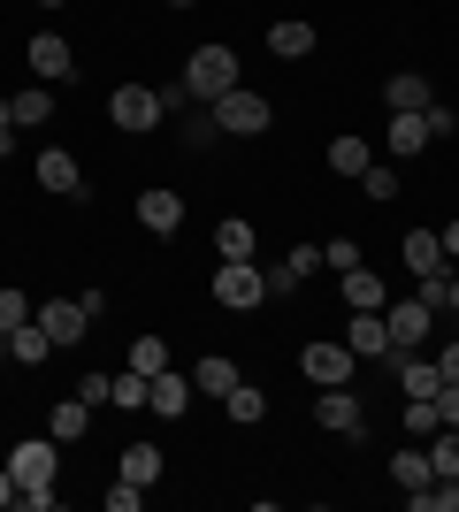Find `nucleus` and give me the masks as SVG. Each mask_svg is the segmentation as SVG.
<instances>
[{
	"instance_id": "obj_1",
	"label": "nucleus",
	"mask_w": 459,
	"mask_h": 512,
	"mask_svg": "<svg viewBox=\"0 0 459 512\" xmlns=\"http://www.w3.org/2000/svg\"><path fill=\"white\" fill-rule=\"evenodd\" d=\"M108 123L131 130V138H146V130L169 123V107H161V85H115L108 92Z\"/></svg>"
},
{
	"instance_id": "obj_2",
	"label": "nucleus",
	"mask_w": 459,
	"mask_h": 512,
	"mask_svg": "<svg viewBox=\"0 0 459 512\" xmlns=\"http://www.w3.org/2000/svg\"><path fill=\"white\" fill-rule=\"evenodd\" d=\"M230 85H238V54H230V46H192V62H184V92L215 107Z\"/></svg>"
},
{
	"instance_id": "obj_3",
	"label": "nucleus",
	"mask_w": 459,
	"mask_h": 512,
	"mask_svg": "<svg viewBox=\"0 0 459 512\" xmlns=\"http://www.w3.org/2000/svg\"><path fill=\"white\" fill-rule=\"evenodd\" d=\"M268 123H276V107H268L253 85H230V92L215 100V130H230V138H261Z\"/></svg>"
},
{
	"instance_id": "obj_4",
	"label": "nucleus",
	"mask_w": 459,
	"mask_h": 512,
	"mask_svg": "<svg viewBox=\"0 0 459 512\" xmlns=\"http://www.w3.org/2000/svg\"><path fill=\"white\" fill-rule=\"evenodd\" d=\"M261 299H268V276L253 268V260H222V268H215V306H230V314H253Z\"/></svg>"
},
{
	"instance_id": "obj_5",
	"label": "nucleus",
	"mask_w": 459,
	"mask_h": 512,
	"mask_svg": "<svg viewBox=\"0 0 459 512\" xmlns=\"http://www.w3.org/2000/svg\"><path fill=\"white\" fill-rule=\"evenodd\" d=\"M352 367H360V360H352V344H337V337H314V344L299 352V375H306L314 390H337V383H352Z\"/></svg>"
},
{
	"instance_id": "obj_6",
	"label": "nucleus",
	"mask_w": 459,
	"mask_h": 512,
	"mask_svg": "<svg viewBox=\"0 0 459 512\" xmlns=\"http://www.w3.org/2000/svg\"><path fill=\"white\" fill-rule=\"evenodd\" d=\"M383 329H391V352H421V344H429V329H437V306L414 291L406 306H383Z\"/></svg>"
},
{
	"instance_id": "obj_7",
	"label": "nucleus",
	"mask_w": 459,
	"mask_h": 512,
	"mask_svg": "<svg viewBox=\"0 0 459 512\" xmlns=\"http://www.w3.org/2000/svg\"><path fill=\"white\" fill-rule=\"evenodd\" d=\"M8 474H16L23 490H54V474H62V459H54V436H31V444L8 451Z\"/></svg>"
},
{
	"instance_id": "obj_8",
	"label": "nucleus",
	"mask_w": 459,
	"mask_h": 512,
	"mask_svg": "<svg viewBox=\"0 0 459 512\" xmlns=\"http://www.w3.org/2000/svg\"><path fill=\"white\" fill-rule=\"evenodd\" d=\"M314 421H322L329 436H352V444H360V436H368V413H360V398H352V383L322 390V398H314Z\"/></svg>"
},
{
	"instance_id": "obj_9",
	"label": "nucleus",
	"mask_w": 459,
	"mask_h": 512,
	"mask_svg": "<svg viewBox=\"0 0 459 512\" xmlns=\"http://www.w3.org/2000/svg\"><path fill=\"white\" fill-rule=\"evenodd\" d=\"M39 184L54 199H85V169H77V153H69V146H39Z\"/></svg>"
},
{
	"instance_id": "obj_10",
	"label": "nucleus",
	"mask_w": 459,
	"mask_h": 512,
	"mask_svg": "<svg viewBox=\"0 0 459 512\" xmlns=\"http://www.w3.org/2000/svg\"><path fill=\"white\" fill-rule=\"evenodd\" d=\"M39 329L54 337V352H69V344H85V329H92V314L77 299H46L39 306Z\"/></svg>"
},
{
	"instance_id": "obj_11",
	"label": "nucleus",
	"mask_w": 459,
	"mask_h": 512,
	"mask_svg": "<svg viewBox=\"0 0 459 512\" xmlns=\"http://www.w3.org/2000/svg\"><path fill=\"white\" fill-rule=\"evenodd\" d=\"M23 62H31V77H39V85H62L69 69H77V54H69V39H54V31H39V39L23 46Z\"/></svg>"
},
{
	"instance_id": "obj_12",
	"label": "nucleus",
	"mask_w": 459,
	"mask_h": 512,
	"mask_svg": "<svg viewBox=\"0 0 459 512\" xmlns=\"http://www.w3.org/2000/svg\"><path fill=\"white\" fill-rule=\"evenodd\" d=\"M398 260H406L414 276H452V260H444V237H437V230H406V237H398Z\"/></svg>"
},
{
	"instance_id": "obj_13",
	"label": "nucleus",
	"mask_w": 459,
	"mask_h": 512,
	"mask_svg": "<svg viewBox=\"0 0 459 512\" xmlns=\"http://www.w3.org/2000/svg\"><path fill=\"white\" fill-rule=\"evenodd\" d=\"M383 100H391V115H429V107H437V92H429V77H421V69H398V77H383Z\"/></svg>"
},
{
	"instance_id": "obj_14",
	"label": "nucleus",
	"mask_w": 459,
	"mask_h": 512,
	"mask_svg": "<svg viewBox=\"0 0 459 512\" xmlns=\"http://www.w3.org/2000/svg\"><path fill=\"white\" fill-rule=\"evenodd\" d=\"M138 222H146L153 237H176L184 230V199H176L169 184H153V192H138Z\"/></svg>"
},
{
	"instance_id": "obj_15",
	"label": "nucleus",
	"mask_w": 459,
	"mask_h": 512,
	"mask_svg": "<svg viewBox=\"0 0 459 512\" xmlns=\"http://www.w3.org/2000/svg\"><path fill=\"white\" fill-rule=\"evenodd\" d=\"M421 146H437V138H429V115H391V130H383V153H391V161H414Z\"/></svg>"
},
{
	"instance_id": "obj_16",
	"label": "nucleus",
	"mask_w": 459,
	"mask_h": 512,
	"mask_svg": "<svg viewBox=\"0 0 459 512\" xmlns=\"http://www.w3.org/2000/svg\"><path fill=\"white\" fill-rule=\"evenodd\" d=\"M345 306H352V314H383V306H391V291H383V276H375L368 260L345 268Z\"/></svg>"
},
{
	"instance_id": "obj_17",
	"label": "nucleus",
	"mask_w": 459,
	"mask_h": 512,
	"mask_svg": "<svg viewBox=\"0 0 459 512\" xmlns=\"http://www.w3.org/2000/svg\"><path fill=\"white\" fill-rule=\"evenodd\" d=\"M352 360H391V329H383V314H352Z\"/></svg>"
},
{
	"instance_id": "obj_18",
	"label": "nucleus",
	"mask_w": 459,
	"mask_h": 512,
	"mask_svg": "<svg viewBox=\"0 0 459 512\" xmlns=\"http://www.w3.org/2000/svg\"><path fill=\"white\" fill-rule=\"evenodd\" d=\"M268 54H276V62H299V54H314V23H299V16L268 23Z\"/></svg>"
},
{
	"instance_id": "obj_19",
	"label": "nucleus",
	"mask_w": 459,
	"mask_h": 512,
	"mask_svg": "<svg viewBox=\"0 0 459 512\" xmlns=\"http://www.w3.org/2000/svg\"><path fill=\"white\" fill-rule=\"evenodd\" d=\"M184 406H192V383L161 367V375H153V390H146V413H161V421H176V413H184Z\"/></svg>"
},
{
	"instance_id": "obj_20",
	"label": "nucleus",
	"mask_w": 459,
	"mask_h": 512,
	"mask_svg": "<svg viewBox=\"0 0 459 512\" xmlns=\"http://www.w3.org/2000/svg\"><path fill=\"white\" fill-rule=\"evenodd\" d=\"M391 482H398L406 497L429 490V482H437V467H429V444H406V451H398V459H391Z\"/></svg>"
},
{
	"instance_id": "obj_21",
	"label": "nucleus",
	"mask_w": 459,
	"mask_h": 512,
	"mask_svg": "<svg viewBox=\"0 0 459 512\" xmlns=\"http://www.w3.org/2000/svg\"><path fill=\"white\" fill-rule=\"evenodd\" d=\"M238 383H245V375H238L230 360H222V352H207V360L192 367V390H199V398H230Z\"/></svg>"
},
{
	"instance_id": "obj_22",
	"label": "nucleus",
	"mask_w": 459,
	"mask_h": 512,
	"mask_svg": "<svg viewBox=\"0 0 459 512\" xmlns=\"http://www.w3.org/2000/svg\"><path fill=\"white\" fill-rule=\"evenodd\" d=\"M391 375H398V390H406V398H437V367H421L414 352H391Z\"/></svg>"
},
{
	"instance_id": "obj_23",
	"label": "nucleus",
	"mask_w": 459,
	"mask_h": 512,
	"mask_svg": "<svg viewBox=\"0 0 459 512\" xmlns=\"http://www.w3.org/2000/svg\"><path fill=\"white\" fill-rule=\"evenodd\" d=\"M0 344H8V360H23V367H39L46 352H54V337H46V329H39V314L23 321V329H8V337H0Z\"/></svg>"
},
{
	"instance_id": "obj_24",
	"label": "nucleus",
	"mask_w": 459,
	"mask_h": 512,
	"mask_svg": "<svg viewBox=\"0 0 459 512\" xmlns=\"http://www.w3.org/2000/svg\"><path fill=\"white\" fill-rule=\"evenodd\" d=\"M314 268H322V245H291V253H284V268L268 276V291H299V283L314 276Z\"/></svg>"
},
{
	"instance_id": "obj_25",
	"label": "nucleus",
	"mask_w": 459,
	"mask_h": 512,
	"mask_svg": "<svg viewBox=\"0 0 459 512\" xmlns=\"http://www.w3.org/2000/svg\"><path fill=\"white\" fill-rule=\"evenodd\" d=\"M368 161H375V146L360 138V130H345V138H329V169H337V176H360Z\"/></svg>"
},
{
	"instance_id": "obj_26",
	"label": "nucleus",
	"mask_w": 459,
	"mask_h": 512,
	"mask_svg": "<svg viewBox=\"0 0 459 512\" xmlns=\"http://www.w3.org/2000/svg\"><path fill=\"white\" fill-rule=\"evenodd\" d=\"M215 253H222V260H253V253H261V237H253V222H245V214H230V222L215 230Z\"/></svg>"
},
{
	"instance_id": "obj_27",
	"label": "nucleus",
	"mask_w": 459,
	"mask_h": 512,
	"mask_svg": "<svg viewBox=\"0 0 459 512\" xmlns=\"http://www.w3.org/2000/svg\"><path fill=\"white\" fill-rule=\"evenodd\" d=\"M85 428H92V406H85V398H62V406H54V421H46V436H54V444H77Z\"/></svg>"
},
{
	"instance_id": "obj_28",
	"label": "nucleus",
	"mask_w": 459,
	"mask_h": 512,
	"mask_svg": "<svg viewBox=\"0 0 459 512\" xmlns=\"http://www.w3.org/2000/svg\"><path fill=\"white\" fill-rule=\"evenodd\" d=\"M146 390H153V375H138V367H123V375H115V383H108V406H115V413H138V406H146Z\"/></svg>"
},
{
	"instance_id": "obj_29",
	"label": "nucleus",
	"mask_w": 459,
	"mask_h": 512,
	"mask_svg": "<svg viewBox=\"0 0 459 512\" xmlns=\"http://www.w3.org/2000/svg\"><path fill=\"white\" fill-rule=\"evenodd\" d=\"M123 482L153 490V482H161V451H153V444H131V451H123Z\"/></svg>"
},
{
	"instance_id": "obj_30",
	"label": "nucleus",
	"mask_w": 459,
	"mask_h": 512,
	"mask_svg": "<svg viewBox=\"0 0 459 512\" xmlns=\"http://www.w3.org/2000/svg\"><path fill=\"white\" fill-rule=\"evenodd\" d=\"M429 467H437V482H459V428L429 436Z\"/></svg>"
},
{
	"instance_id": "obj_31",
	"label": "nucleus",
	"mask_w": 459,
	"mask_h": 512,
	"mask_svg": "<svg viewBox=\"0 0 459 512\" xmlns=\"http://www.w3.org/2000/svg\"><path fill=\"white\" fill-rule=\"evenodd\" d=\"M222 406H230V421H245V428H253V421H268V398H261L253 383H238L230 398H222Z\"/></svg>"
},
{
	"instance_id": "obj_32",
	"label": "nucleus",
	"mask_w": 459,
	"mask_h": 512,
	"mask_svg": "<svg viewBox=\"0 0 459 512\" xmlns=\"http://www.w3.org/2000/svg\"><path fill=\"white\" fill-rule=\"evenodd\" d=\"M8 107H16V123H54V92H46V85L16 92V100H8Z\"/></svg>"
},
{
	"instance_id": "obj_33",
	"label": "nucleus",
	"mask_w": 459,
	"mask_h": 512,
	"mask_svg": "<svg viewBox=\"0 0 459 512\" xmlns=\"http://www.w3.org/2000/svg\"><path fill=\"white\" fill-rule=\"evenodd\" d=\"M352 184H360L368 199H398V169H391V161H368V169L352 176Z\"/></svg>"
},
{
	"instance_id": "obj_34",
	"label": "nucleus",
	"mask_w": 459,
	"mask_h": 512,
	"mask_svg": "<svg viewBox=\"0 0 459 512\" xmlns=\"http://www.w3.org/2000/svg\"><path fill=\"white\" fill-rule=\"evenodd\" d=\"M131 367H138V375H161V367H169V344H161V337H138L131 344Z\"/></svg>"
},
{
	"instance_id": "obj_35",
	"label": "nucleus",
	"mask_w": 459,
	"mask_h": 512,
	"mask_svg": "<svg viewBox=\"0 0 459 512\" xmlns=\"http://www.w3.org/2000/svg\"><path fill=\"white\" fill-rule=\"evenodd\" d=\"M406 428H414V436H437V428H444L437 398H406Z\"/></svg>"
},
{
	"instance_id": "obj_36",
	"label": "nucleus",
	"mask_w": 459,
	"mask_h": 512,
	"mask_svg": "<svg viewBox=\"0 0 459 512\" xmlns=\"http://www.w3.org/2000/svg\"><path fill=\"white\" fill-rule=\"evenodd\" d=\"M31 314H39V306L23 299V291H0V337H8V329H23Z\"/></svg>"
},
{
	"instance_id": "obj_37",
	"label": "nucleus",
	"mask_w": 459,
	"mask_h": 512,
	"mask_svg": "<svg viewBox=\"0 0 459 512\" xmlns=\"http://www.w3.org/2000/svg\"><path fill=\"white\" fill-rule=\"evenodd\" d=\"M322 268H337V276L360 268V245H352V237H329V245H322Z\"/></svg>"
},
{
	"instance_id": "obj_38",
	"label": "nucleus",
	"mask_w": 459,
	"mask_h": 512,
	"mask_svg": "<svg viewBox=\"0 0 459 512\" xmlns=\"http://www.w3.org/2000/svg\"><path fill=\"white\" fill-rule=\"evenodd\" d=\"M108 383H115V375H100V367H92L85 383H77V398H85V406H108Z\"/></svg>"
},
{
	"instance_id": "obj_39",
	"label": "nucleus",
	"mask_w": 459,
	"mask_h": 512,
	"mask_svg": "<svg viewBox=\"0 0 459 512\" xmlns=\"http://www.w3.org/2000/svg\"><path fill=\"white\" fill-rule=\"evenodd\" d=\"M138 497H146L138 482H115V490H108V512H138Z\"/></svg>"
},
{
	"instance_id": "obj_40",
	"label": "nucleus",
	"mask_w": 459,
	"mask_h": 512,
	"mask_svg": "<svg viewBox=\"0 0 459 512\" xmlns=\"http://www.w3.org/2000/svg\"><path fill=\"white\" fill-rule=\"evenodd\" d=\"M437 413H444V428H459V383H437Z\"/></svg>"
},
{
	"instance_id": "obj_41",
	"label": "nucleus",
	"mask_w": 459,
	"mask_h": 512,
	"mask_svg": "<svg viewBox=\"0 0 459 512\" xmlns=\"http://www.w3.org/2000/svg\"><path fill=\"white\" fill-rule=\"evenodd\" d=\"M437 375H444V383H459V344H444V360H437Z\"/></svg>"
},
{
	"instance_id": "obj_42",
	"label": "nucleus",
	"mask_w": 459,
	"mask_h": 512,
	"mask_svg": "<svg viewBox=\"0 0 459 512\" xmlns=\"http://www.w3.org/2000/svg\"><path fill=\"white\" fill-rule=\"evenodd\" d=\"M16 497H23V482H16L8 467H0V505H16Z\"/></svg>"
},
{
	"instance_id": "obj_43",
	"label": "nucleus",
	"mask_w": 459,
	"mask_h": 512,
	"mask_svg": "<svg viewBox=\"0 0 459 512\" xmlns=\"http://www.w3.org/2000/svg\"><path fill=\"white\" fill-rule=\"evenodd\" d=\"M437 237H444V260H459V222H444Z\"/></svg>"
},
{
	"instance_id": "obj_44",
	"label": "nucleus",
	"mask_w": 459,
	"mask_h": 512,
	"mask_svg": "<svg viewBox=\"0 0 459 512\" xmlns=\"http://www.w3.org/2000/svg\"><path fill=\"white\" fill-rule=\"evenodd\" d=\"M0 130H16V107H8V100H0Z\"/></svg>"
},
{
	"instance_id": "obj_45",
	"label": "nucleus",
	"mask_w": 459,
	"mask_h": 512,
	"mask_svg": "<svg viewBox=\"0 0 459 512\" xmlns=\"http://www.w3.org/2000/svg\"><path fill=\"white\" fill-rule=\"evenodd\" d=\"M444 306H452V314H459V276H452V291H444Z\"/></svg>"
},
{
	"instance_id": "obj_46",
	"label": "nucleus",
	"mask_w": 459,
	"mask_h": 512,
	"mask_svg": "<svg viewBox=\"0 0 459 512\" xmlns=\"http://www.w3.org/2000/svg\"><path fill=\"white\" fill-rule=\"evenodd\" d=\"M169 8H199V0H169Z\"/></svg>"
},
{
	"instance_id": "obj_47",
	"label": "nucleus",
	"mask_w": 459,
	"mask_h": 512,
	"mask_svg": "<svg viewBox=\"0 0 459 512\" xmlns=\"http://www.w3.org/2000/svg\"><path fill=\"white\" fill-rule=\"evenodd\" d=\"M46 8H62V0H46Z\"/></svg>"
}]
</instances>
